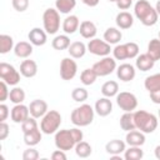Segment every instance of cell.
<instances>
[{"label":"cell","mask_w":160,"mask_h":160,"mask_svg":"<svg viewBox=\"0 0 160 160\" xmlns=\"http://www.w3.org/2000/svg\"><path fill=\"white\" fill-rule=\"evenodd\" d=\"M61 125V115L56 110H49L40 121V129L44 134H55Z\"/></svg>","instance_id":"obj_4"},{"label":"cell","mask_w":160,"mask_h":160,"mask_svg":"<svg viewBox=\"0 0 160 160\" xmlns=\"http://www.w3.org/2000/svg\"><path fill=\"white\" fill-rule=\"evenodd\" d=\"M10 116H11V120H12L15 124H21V122H24V121L30 116L29 106H26V105H24V104H15L14 108L11 109V111H10Z\"/></svg>","instance_id":"obj_12"},{"label":"cell","mask_w":160,"mask_h":160,"mask_svg":"<svg viewBox=\"0 0 160 160\" xmlns=\"http://www.w3.org/2000/svg\"><path fill=\"white\" fill-rule=\"evenodd\" d=\"M9 99L12 104H22L24 100H25V91L19 88V86H15L14 89L10 90V94H9Z\"/></svg>","instance_id":"obj_38"},{"label":"cell","mask_w":160,"mask_h":160,"mask_svg":"<svg viewBox=\"0 0 160 160\" xmlns=\"http://www.w3.org/2000/svg\"><path fill=\"white\" fill-rule=\"evenodd\" d=\"M155 61L145 52V54H140L136 56V61H135V66L138 70L140 71H149L154 68Z\"/></svg>","instance_id":"obj_24"},{"label":"cell","mask_w":160,"mask_h":160,"mask_svg":"<svg viewBox=\"0 0 160 160\" xmlns=\"http://www.w3.org/2000/svg\"><path fill=\"white\" fill-rule=\"evenodd\" d=\"M116 75L121 81L129 82V81L134 80V78L136 75V70L131 64L124 62V64H121L116 68Z\"/></svg>","instance_id":"obj_14"},{"label":"cell","mask_w":160,"mask_h":160,"mask_svg":"<svg viewBox=\"0 0 160 160\" xmlns=\"http://www.w3.org/2000/svg\"><path fill=\"white\" fill-rule=\"evenodd\" d=\"M98 78H99V76H98V74L95 72V70H94L92 68L85 69V70H82V72L80 74V80H81V82H82L85 86L92 85V84L96 81Z\"/></svg>","instance_id":"obj_36"},{"label":"cell","mask_w":160,"mask_h":160,"mask_svg":"<svg viewBox=\"0 0 160 160\" xmlns=\"http://www.w3.org/2000/svg\"><path fill=\"white\" fill-rule=\"evenodd\" d=\"M22 159L24 160H36V159H39V151L36 149H34V146H29L26 150H24Z\"/></svg>","instance_id":"obj_43"},{"label":"cell","mask_w":160,"mask_h":160,"mask_svg":"<svg viewBox=\"0 0 160 160\" xmlns=\"http://www.w3.org/2000/svg\"><path fill=\"white\" fill-rule=\"evenodd\" d=\"M20 72L10 64L8 62H0V78L2 81H5L8 85L15 86L20 81Z\"/></svg>","instance_id":"obj_8"},{"label":"cell","mask_w":160,"mask_h":160,"mask_svg":"<svg viewBox=\"0 0 160 160\" xmlns=\"http://www.w3.org/2000/svg\"><path fill=\"white\" fill-rule=\"evenodd\" d=\"M42 25L49 35L56 34L60 29V12L54 8L46 9L42 14Z\"/></svg>","instance_id":"obj_5"},{"label":"cell","mask_w":160,"mask_h":160,"mask_svg":"<svg viewBox=\"0 0 160 160\" xmlns=\"http://www.w3.org/2000/svg\"><path fill=\"white\" fill-rule=\"evenodd\" d=\"M14 54L20 59H28L32 54V44L30 41H19L14 46Z\"/></svg>","instance_id":"obj_21"},{"label":"cell","mask_w":160,"mask_h":160,"mask_svg":"<svg viewBox=\"0 0 160 160\" xmlns=\"http://www.w3.org/2000/svg\"><path fill=\"white\" fill-rule=\"evenodd\" d=\"M122 39V34L118 28H108L104 32V40L110 45H116Z\"/></svg>","instance_id":"obj_26"},{"label":"cell","mask_w":160,"mask_h":160,"mask_svg":"<svg viewBox=\"0 0 160 160\" xmlns=\"http://www.w3.org/2000/svg\"><path fill=\"white\" fill-rule=\"evenodd\" d=\"M70 131H71V134H72V136H74L76 144L80 142V141L84 139V134H82V131H81L79 128H72V129H70Z\"/></svg>","instance_id":"obj_48"},{"label":"cell","mask_w":160,"mask_h":160,"mask_svg":"<svg viewBox=\"0 0 160 160\" xmlns=\"http://www.w3.org/2000/svg\"><path fill=\"white\" fill-rule=\"evenodd\" d=\"M11 4L12 8L19 12L25 11L29 8V0H11Z\"/></svg>","instance_id":"obj_44"},{"label":"cell","mask_w":160,"mask_h":160,"mask_svg":"<svg viewBox=\"0 0 160 160\" xmlns=\"http://www.w3.org/2000/svg\"><path fill=\"white\" fill-rule=\"evenodd\" d=\"M146 54L154 60L158 61L160 60V39H151L148 44V50Z\"/></svg>","instance_id":"obj_28"},{"label":"cell","mask_w":160,"mask_h":160,"mask_svg":"<svg viewBox=\"0 0 160 160\" xmlns=\"http://www.w3.org/2000/svg\"><path fill=\"white\" fill-rule=\"evenodd\" d=\"M120 128L122 130H125V131H130V130L136 129L135 121H134V112L125 111L121 115V118H120Z\"/></svg>","instance_id":"obj_31"},{"label":"cell","mask_w":160,"mask_h":160,"mask_svg":"<svg viewBox=\"0 0 160 160\" xmlns=\"http://www.w3.org/2000/svg\"><path fill=\"white\" fill-rule=\"evenodd\" d=\"M29 110H30V115L32 118L40 119L49 111L48 110V102L45 100H41V99H35L30 102Z\"/></svg>","instance_id":"obj_15"},{"label":"cell","mask_w":160,"mask_h":160,"mask_svg":"<svg viewBox=\"0 0 160 160\" xmlns=\"http://www.w3.org/2000/svg\"><path fill=\"white\" fill-rule=\"evenodd\" d=\"M9 115H10V111H9L8 105L4 104V102H1L0 104V121H5Z\"/></svg>","instance_id":"obj_47"},{"label":"cell","mask_w":160,"mask_h":160,"mask_svg":"<svg viewBox=\"0 0 160 160\" xmlns=\"http://www.w3.org/2000/svg\"><path fill=\"white\" fill-rule=\"evenodd\" d=\"M149 94H150V100H151L154 104L160 105V90L151 91V92H149Z\"/></svg>","instance_id":"obj_51"},{"label":"cell","mask_w":160,"mask_h":160,"mask_svg":"<svg viewBox=\"0 0 160 160\" xmlns=\"http://www.w3.org/2000/svg\"><path fill=\"white\" fill-rule=\"evenodd\" d=\"M126 46V51H128V59H135L138 55H139V45L134 41H130V42H126L125 44Z\"/></svg>","instance_id":"obj_42"},{"label":"cell","mask_w":160,"mask_h":160,"mask_svg":"<svg viewBox=\"0 0 160 160\" xmlns=\"http://www.w3.org/2000/svg\"><path fill=\"white\" fill-rule=\"evenodd\" d=\"M74 149H75L76 155H78L79 158H81V159L89 158V156L91 155V152H92L91 145H90L89 142L84 141V140H81L80 142H78V144L75 145V148H74Z\"/></svg>","instance_id":"obj_34"},{"label":"cell","mask_w":160,"mask_h":160,"mask_svg":"<svg viewBox=\"0 0 160 160\" xmlns=\"http://www.w3.org/2000/svg\"><path fill=\"white\" fill-rule=\"evenodd\" d=\"M112 55L115 60H126L128 59V51L125 44H116L112 49Z\"/></svg>","instance_id":"obj_40"},{"label":"cell","mask_w":160,"mask_h":160,"mask_svg":"<svg viewBox=\"0 0 160 160\" xmlns=\"http://www.w3.org/2000/svg\"><path fill=\"white\" fill-rule=\"evenodd\" d=\"M159 39H160V31H159Z\"/></svg>","instance_id":"obj_57"},{"label":"cell","mask_w":160,"mask_h":160,"mask_svg":"<svg viewBox=\"0 0 160 160\" xmlns=\"http://www.w3.org/2000/svg\"><path fill=\"white\" fill-rule=\"evenodd\" d=\"M54 141H55L56 149H60V150H64V151H69V150L74 149L75 145H76V141H75L70 129L58 130L55 132Z\"/></svg>","instance_id":"obj_6"},{"label":"cell","mask_w":160,"mask_h":160,"mask_svg":"<svg viewBox=\"0 0 160 160\" xmlns=\"http://www.w3.org/2000/svg\"><path fill=\"white\" fill-rule=\"evenodd\" d=\"M82 4H85V5H88V6H90V8H95L99 2H100V0H80Z\"/></svg>","instance_id":"obj_52"},{"label":"cell","mask_w":160,"mask_h":160,"mask_svg":"<svg viewBox=\"0 0 160 160\" xmlns=\"http://www.w3.org/2000/svg\"><path fill=\"white\" fill-rule=\"evenodd\" d=\"M125 142L129 146H142L145 144V134L138 129L126 131Z\"/></svg>","instance_id":"obj_17"},{"label":"cell","mask_w":160,"mask_h":160,"mask_svg":"<svg viewBox=\"0 0 160 160\" xmlns=\"http://www.w3.org/2000/svg\"><path fill=\"white\" fill-rule=\"evenodd\" d=\"M70 38L68 36V34H64V35H56L52 41H51V46L55 49V50H66L69 49L70 46Z\"/></svg>","instance_id":"obj_29"},{"label":"cell","mask_w":160,"mask_h":160,"mask_svg":"<svg viewBox=\"0 0 160 160\" xmlns=\"http://www.w3.org/2000/svg\"><path fill=\"white\" fill-rule=\"evenodd\" d=\"M116 104L124 112L125 111L132 112L138 108V98L132 92L121 91V92H118L116 95Z\"/></svg>","instance_id":"obj_9"},{"label":"cell","mask_w":160,"mask_h":160,"mask_svg":"<svg viewBox=\"0 0 160 160\" xmlns=\"http://www.w3.org/2000/svg\"><path fill=\"white\" fill-rule=\"evenodd\" d=\"M14 39L8 34L0 35V54H8L10 50H14Z\"/></svg>","instance_id":"obj_35"},{"label":"cell","mask_w":160,"mask_h":160,"mask_svg":"<svg viewBox=\"0 0 160 160\" xmlns=\"http://www.w3.org/2000/svg\"><path fill=\"white\" fill-rule=\"evenodd\" d=\"M20 74L24 78H34L38 74V64L34 60L25 59L20 64Z\"/></svg>","instance_id":"obj_20"},{"label":"cell","mask_w":160,"mask_h":160,"mask_svg":"<svg viewBox=\"0 0 160 160\" xmlns=\"http://www.w3.org/2000/svg\"><path fill=\"white\" fill-rule=\"evenodd\" d=\"M9 94H10V91L8 89V84L1 80L0 81V101L4 102L9 98Z\"/></svg>","instance_id":"obj_45"},{"label":"cell","mask_w":160,"mask_h":160,"mask_svg":"<svg viewBox=\"0 0 160 160\" xmlns=\"http://www.w3.org/2000/svg\"><path fill=\"white\" fill-rule=\"evenodd\" d=\"M134 15L138 20L145 26H152L158 22L159 14L156 12L155 8L150 5L146 0H138L134 5Z\"/></svg>","instance_id":"obj_1"},{"label":"cell","mask_w":160,"mask_h":160,"mask_svg":"<svg viewBox=\"0 0 160 160\" xmlns=\"http://www.w3.org/2000/svg\"><path fill=\"white\" fill-rule=\"evenodd\" d=\"M88 51H90L91 54L96 55V56H108L110 55V52L112 51L111 46L109 42H106L105 40H100V39H90V41L88 42Z\"/></svg>","instance_id":"obj_10"},{"label":"cell","mask_w":160,"mask_h":160,"mask_svg":"<svg viewBox=\"0 0 160 160\" xmlns=\"http://www.w3.org/2000/svg\"><path fill=\"white\" fill-rule=\"evenodd\" d=\"M116 60L115 58H111V56H104L101 60L96 61L94 65H92V69L95 70V72L98 74V76H108L110 75L111 72H114L116 70Z\"/></svg>","instance_id":"obj_7"},{"label":"cell","mask_w":160,"mask_h":160,"mask_svg":"<svg viewBox=\"0 0 160 160\" xmlns=\"http://www.w3.org/2000/svg\"><path fill=\"white\" fill-rule=\"evenodd\" d=\"M144 86L149 92L160 90V72L148 76L145 79V81H144Z\"/></svg>","instance_id":"obj_33"},{"label":"cell","mask_w":160,"mask_h":160,"mask_svg":"<svg viewBox=\"0 0 160 160\" xmlns=\"http://www.w3.org/2000/svg\"><path fill=\"white\" fill-rule=\"evenodd\" d=\"M154 154H155V158H156L158 160H160V145H158V146L155 148Z\"/></svg>","instance_id":"obj_53"},{"label":"cell","mask_w":160,"mask_h":160,"mask_svg":"<svg viewBox=\"0 0 160 160\" xmlns=\"http://www.w3.org/2000/svg\"><path fill=\"white\" fill-rule=\"evenodd\" d=\"M78 72V64L76 61L70 58H64L60 62V76L62 80H71L75 78Z\"/></svg>","instance_id":"obj_11"},{"label":"cell","mask_w":160,"mask_h":160,"mask_svg":"<svg viewBox=\"0 0 160 160\" xmlns=\"http://www.w3.org/2000/svg\"><path fill=\"white\" fill-rule=\"evenodd\" d=\"M155 10H156V12L160 15V0H158V2H156V5H155Z\"/></svg>","instance_id":"obj_54"},{"label":"cell","mask_w":160,"mask_h":160,"mask_svg":"<svg viewBox=\"0 0 160 160\" xmlns=\"http://www.w3.org/2000/svg\"><path fill=\"white\" fill-rule=\"evenodd\" d=\"M134 121L136 129L144 134H151L158 128V118L145 110H136L134 112Z\"/></svg>","instance_id":"obj_2"},{"label":"cell","mask_w":160,"mask_h":160,"mask_svg":"<svg viewBox=\"0 0 160 160\" xmlns=\"http://www.w3.org/2000/svg\"><path fill=\"white\" fill-rule=\"evenodd\" d=\"M94 110H95V112H96L99 116H101V118H105V116L110 115L111 111H112V102H111L110 98L104 96V98L98 99L96 102H95Z\"/></svg>","instance_id":"obj_16"},{"label":"cell","mask_w":160,"mask_h":160,"mask_svg":"<svg viewBox=\"0 0 160 160\" xmlns=\"http://www.w3.org/2000/svg\"><path fill=\"white\" fill-rule=\"evenodd\" d=\"M132 5V0H116V6L120 10H128Z\"/></svg>","instance_id":"obj_49"},{"label":"cell","mask_w":160,"mask_h":160,"mask_svg":"<svg viewBox=\"0 0 160 160\" xmlns=\"http://www.w3.org/2000/svg\"><path fill=\"white\" fill-rule=\"evenodd\" d=\"M94 115H95L94 108L91 105H89V104H82V105L75 108L71 111L70 120L75 126L84 128V126H88V125H90L92 122Z\"/></svg>","instance_id":"obj_3"},{"label":"cell","mask_w":160,"mask_h":160,"mask_svg":"<svg viewBox=\"0 0 160 160\" xmlns=\"http://www.w3.org/2000/svg\"><path fill=\"white\" fill-rule=\"evenodd\" d=\"M28 39L29 41L34 45V46H42L46 44L48 41V32L44 29L40 28H34L29 31L28 34Z\"/></svg>","instance_id":"obj_13"},{"label":"cell","mask_w":160,"mask_h":160,"mask_svg":"<svg viewBox=\"0 0 160 160\" xmlns=\"http://www.w3.org/2000/svg\"><path fill=\"white\" fill-rule=\"evenodd\" d=\"M125 149H126V142L119 139H112L108 141L105 145V150L110 155H120L121 152L125 151Z\"/></svg>","instance_id":"obj_22"},{"label":"cell","mask_w":160,"mask_h":160,"mask_svg":"<svg viewBox=\"0 0 160 160\" xmlns=\"http://www.w3.org/2000/svg\"><path fill=\"white\" fill-rule=\"evenodd\" d=\"M79 26H80V20L76 15H69L64 19L62 24H61V28L64 30L65 34L68 35H71L74 34L76 30H79Z\"/></svg>","instance_id":"obj_18"},{"label":"cell","mask_w":160,"mask_h":160,"mask_svg":"<svg viewBox=\"0 0 160 160\" xmlns=\"http://www.w3.org/2000/svg\"><path fill=\"white\" fill-rule=\"evenodd\" d=\"M76 6V0H56L55 9L60 14H70L71 10Z\"/></svg>","instance_id":"obj_32"},{"label":"cell","mask_w":160,"mask_h":160,"mask_svg":"<svg viewBox=\"0 0 160 160\" xmlns=\"http://www.w3.org/2000/svg\"><path fill=\"white\" fill-rule=\"evenodd\" d=\"M41 129L36 128L28 132H24V142L28 146H35L41 141Z\"/></svg>","instance_id":"obj_27"},{"label":"cell","mask_w":160,"mask_h":160,"mask_svg":"<svg viewBox=\"0 0 160 160\" xmlns=\"http://www.w3.org/2000/svg\"><path fill=\"white\" fill-rule=\"evenodd\" d=\"M144 156V151L141 150V146H129L124 151L125 160H140Z\"/></svg>","instance_id":"obj_37"},{"label":"cell","mask_w":160,"mask_h":160,"mask_svg":"<svg viewBox=\"0 0 160 160\" xmlns=\"http://www.w3.org/2000/svg\"><path fill=\"white\" fill-rule=\"evenodd\" d=\"M108 1H111V2H116V0H108Z\"/></svg>","instance_id":"obj_55"},{"label":"cell","mask_w":160,"mask_h":160,"mask_svg":"<svg viewBox=\"0 0 160 160\" xmlns=\"http://www.w3.org/2000/svg\"><path fill=\"white\" fill-rule=\"evenodd\" d=\"M89 96V92L85 88H75L71 91V98L76 102H84Z\"/></svg>","instance_id":"obj_39"},{"label":"cell","mask_w":160,"mask_h":160,"mask_svg":"<svg viewBox=\"0 0 160 160\" xmlns=\"http://www.w3.org/2000/svg\"><path fill=\"white\" fill-rule=\"evenodd\" d=\"M118 92H119V84L114 80H109V81L104 82L101 86V94L106 98L116 96Z\"/></svg>","instance_id":"obj_30"},{"label":"cell","mask_w":160,"mask_h":160,"mask_svg":"<svg viewBox=\"0 0 160 160\" xmlns=\"http://www.w3.org/2000/svg\"><path fill=\"white\" fill-rule=\"evenodd\" d=\"M36 128H39V126H38V121H36V119L32 118L31 115H30L24 122H21V130H22V132H28V131H30V130H32V129H36Z\"/></svg>","instance_id":"obj_41"},{"label":"cell","mask_w":160,"mask_h":160,"mask_svg":"<svg viewBox=\"0 0 160 160\" xmlns=\"http://www.w3.org/2000/svg\"><path fill=\"white\" fill-rule=\"evenodd\" d=\"M115 22L118 25L119 29H122V30H126V29H130L134 24V16L128 12V11H120L116 18H115Z\"/></svg>","instance_id":"obj_23"},{"label":"cell","mask_w":160,"mask_h":160,"mask_svg":"<svg viewBox=\"0 0 160 160\" xmlns=\"http://www.w3.org/2000/svg\"><path fill=\"white\" fill-rule=\"evenodd\" d=\"M79 32H80V35L84 39H94L95 35H96V32H98V29H96V25L92 21L84 20V21L80 22Z\"/></svg>","instance_id":"obj_19"},{"label":"cell","mask_w":160,"mask_h":160,"mask_svg":"<svg viewBox=\"0 0 160 160\" xmlns=\"http://www.w3.org/2000/svg\"><path fill=\"white\" fill-rule=\"evenodd\" d=\"M9 129L10 128L5 121H0V140H5L9 136V134H10Z\"/></svg>","instance_id":"obj_46"},{"label":"cell","mask_w":160,"mask_h":160,"mask_svg":"<svg viewBox=\"0 0 160 160\" xmlns=\"http://www.w3.org/2000/svg\"><path fill=\"white\" fill-rule=\"evenodd\" d=\"M68 51H69V54L72 59H80L88 51V46L82 41H74V42L70 44Z\"/></svg>","instance_id":"obj_25"},{"label":"cell","mask_w":160,"mask_h":160,"mask_svg":"<svg viewBox=\"0 0 160 160\" xmlns=\"http://www.w3.org/2000/svg\"><path fill=\"white\" fill-rule=\"evenodd\" d=\"M51 159H52V160H66V154H65L64 150L58 149V150H55V151L51 154Z\"/></svg>","instance_id":"obj_50"},{"label":"cell","mask_w":160,"mask_h":160,"mask_svg":"<svg viewBox=\"0 0 160 160\" xmlns=\"http://www.w3.org/2000/svg\"><path fill=\"white\" fill-rule=\"evenodd\" d=\"M159 119H160V109H159Z\"/></svg>","instance_id":"obj_56"}]
</instances>
